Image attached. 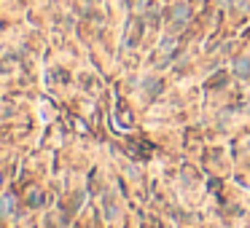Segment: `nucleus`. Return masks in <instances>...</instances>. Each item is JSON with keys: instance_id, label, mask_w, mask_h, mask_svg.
Returning a JSON list of instances; mask_svg holds the SVG:
<instances>
[{"instance_id": "1", "label": "nucleus", "mask_w": 250, "mask_h": 228, "mask_svg": "<svg viewBox=\"0 0 250 228\" xmlns=\"http://www.w3.org/2000/svg\"><path fill=\"white\" fill-rule=\"evenodd\" d=\"M172 19L175 24H188V19H191V8H188V3H178V6L172 8Z\"/></svg>"}, {"instance_id": "3", "label": "nucleus", "mask_w": 250, "mask_h": 228, "mask_svg": "<svg viewBox=\"0 0 250 228\" xmlns=\"http://www.w3.org/2000/svg\"><path fill=\"white\" fill-rule=\"evenodd\" d=\"M14 204H17V199H14L11 193L3 196V199H0V217H11L14 215Z\"/></svg>"}, {"instance_id": "4", "label": "nucleus", "mask_w": 250, "mask_h": 228, "mask_svg": "<svg viewBox=\"0 0 250 228\" xmlns=\"http://www.w3.org/2000/svg\"><path fill=\"white\" fill-rule=\"evenodd\" d=\"M27 204H30V207H41V204H43V193H41V191H30Z\"/></svg>"}, {"instance_id": "2", "label": "nucleus", "mask_w": 250, "mask_h": 228, "mask_svg": "<svg viewBox=\"0 0 250 228\" xmlns=\"http://www.w3.org/2000/svg\"><path fill=\"white\" fill-rule=\"evenodd\" d=\"M234 73H237L239 78H250V59L248 57L234 59Z\"/></svg>"}]
</instances>
